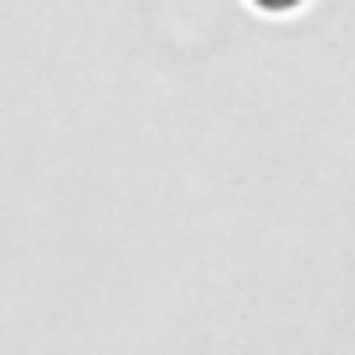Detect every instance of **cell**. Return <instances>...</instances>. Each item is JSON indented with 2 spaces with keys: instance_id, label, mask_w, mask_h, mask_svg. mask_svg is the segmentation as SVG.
Returning <instances> with one entry per match:
<instances>
[{
  "instance_id": "1",
  "label": "cell",
  "mask_w": 355,
  "mask_h": 355,
  "mask_svg": "<svg viewBox=\"0 0 355 355\" xmlns=\"http://www.w3.org/2000/svg\"><path fill=\"white\" fill-rule=\"evenodd\" d=\"M299 0H258V10H293Z\"/></svg>"
}]
</instances>
